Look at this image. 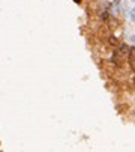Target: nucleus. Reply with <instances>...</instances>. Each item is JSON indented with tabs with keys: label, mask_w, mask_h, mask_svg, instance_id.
<instances>
[{
	"label": "nucleus",
	"mask_w": 135,
	"mask_h": 152,
	"mask_svg": "<svg viewBox=\"0 0 135 152\" xmlns=\"http://www.w3.org/2000/svg\"><path fill=\"white\" fill-rule=\"evenodd\" d=\"M119 50H120L122 53H128V51H129V47H128L126 44H120V47H119Z\"/></svg>",
	"instance_id": "nucleus-1"
},
{
	"label": "nucleus",
	"mask_w": 135,
	"mask_h": 152,
	"mask_svg": "<svg viewBox=\"0 0 135 152\" xmlns=\"http://www.w3.org/2000/svg\"><path fill=\"white\" fill-rule=\"evenodd\" d=\"M129 18H131L132 21H135V8L129 11Z\"/></svg>",
	"instance_id": "nucleus-2"
},
{
	"label": "nucleus",
	"mask_w": 135,
	"mask_h": 152,
	"mask_svg": "<svg viewBox=\"0 0 135 152\" xmlns=\"http://www.w3.org/2000/svg\"><path fill=\"white\" fill-rule=\"evenodd\" d=\"M131 41H132L134 44H135V35H132V36H131Z\"/></svg>",
	"instance_id": "nucleus-3"
},
{
	"label": "nucleus",
	"mask_w": 135,
	"mask_h": 152,
	"mask_svg": "<svg viewBox=\"0 0 135 152\" xmlns=\"http://www.w3.org/2000/svg\"><path fill=\"white\" fill-rule=\"evenodd\" d=\"M74 3H81V0H72Z\"/></svg>",
	"instance_id": "nucleus-4"
},
{
	"label": "nucleus",
	"mask_w": 135,
	"mask_h": 152,
	"mask_svg": "<svg viewBox=\"0 0 135 152\" xmlns=\"http://www.w3.org/2000/svg\"><path fill=\"white\" fill-rule=\"evenodd\" d=\"M114 3H116V5H119V3H120V0H114Z\"/></svg>",
	"instance_id": "nucleus-5"
},
{
	"label": "nucleus",
	"mask_w": 135,
	"mask_h": 152,
	"mask_svg": "<svg viewBox=\"0 0 135 152\" xmlns=\"http://www.w3.org/2000/svg\"><path fill=\"white\" fill-rule=\"evenodd\" d=\"M132 2H134V3H135V0H132Z\"/></svg>",
	"instance_id": "nucleus-6"
}]
</instances>
